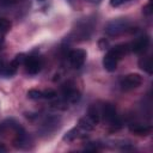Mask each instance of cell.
Returning <instances> with one entry per match:
<instances>
[{
  "label": "cell",
  "instance_id": "ac0fdd59",
  "mask_svg": "<svg viewBox=\"0 0 153 153\" xmlns=\"http://www.w3.org/2000/svg\"><path fill=\"white\" fill-rule=\"evenodd\" d=\"M12 24L8 19H5V18H0V33H6L10 31Z\"/></svg>",
  "mask_w": 153,
  "mask_h": 153
},
{
  "label": "cell",
  "instance_id": "52a82bcc",
  "mask_svg": "<svg viewBox=\"0 0 153 153\" xmlns=\"http://www.w3.org/2000/svg\"><path fill=\"white\" fill-rule=\"evenodd\" d=\"M149 36L147 35H142L140 37H137L131 44H130V50L136 53V54H140V53H143L147 50L148 45H149Z\"/></svg>",
  "mask_w": 153,
  "mask_h": 153
},
{
  "label": "cell",
  "instance_id": "7c38bea8",
  "mask_svg": "<svg viewBox=\"0 0 153 153\" xmlns=\"http://www.w3.org/2000/svg\"><path fill=\"white\" fill-rule=\"evenodd\" d=\"M81 136H82V135H81V129L76 126V127L69 129L68 131H66V133L63 134V136H62V140L66 141V142H71V141L78 139V137H81Z\"/></svg>",
  "mask_w": 153,
  "mask_h": 153
},
{
  "label": "cell",
  "instance_id": "484cf974",
  "mask_svg": "<svg viewBox=\"0 0 153 153\" xmlns=\"http://www.w3.org/2000/svg\"><path fill=\"white\" fill-rule=\"evenodd\" d=\"M4 66H5V61L2 59H0V74L2 73V69H4Z\"/></svg>",
  "mask_w": 153,
  "mask_h": 153
},
{
  "label": "cell",
  "instance_id": "44dd1931",
  "mask_svg": "<svg viewBox=\"0 0 153 153\" xmlns=\"http://www.w3.org/2000/svg\"><path fill=\"white\" fill-rule=\"evenodd\" d=\"M99 148H100L99 142H88V143H86L85 147H84V149H86V151H97V149H99Z\"/></svg>",
  "mask_w": 153,
  "mask_h": 153
},
{
  "label": "cell",
  "instance_id": "ffe728a7",
  "mask_svg": "<svg viewBox=\"0 0 153 153\" xmlns=\"http://www.w3.org/2000/svg\"><path fill=\"white\" fill-rule=\"evenodd\" d=\"M42 96L44 99H54L57 94H56V91L53 90V88H47L44 91H42Z\"/></svg>",
  "mask_w": 153,
  "mask_h": 153
},
{
  "label": "cell",
  "instance_id": "5b68a950",
  "mask_svg": "<svg viewBox=\"0 0 153 153\" xmlns=\"http://www.w3.org/2000/svg\"><path fill=\"white\" fill-rule=\"evenodd\" d=\"M86 56H87V54L84 49H74L68 55L69 63L72 65L73 68H80L84 66V63L86 61Z\"/></svg>",
  "mask_w": 153,
  "mask_h": 153
},
{
  "label": "cell",
  "instance_id": "30bf717a",
  "mask_svg": "<svg viewBox=\"0 0 153 153\" xmlns=\"http://www.w3.org/2000/svg\"><path fill=\"white\" fill-rule=\"evenodd\" d=\"M118 60H121L124 55H127L128 54V51L130 50V44H128V43H122V44H117V45H115V47H112V48H110L109 49Z\"/></svg>",
  "mask_w": 153,
  "mask_h": 153
},
{
  "label": "cell",
  "instance_id": "5bb4252c",
  "mask_svg": "<svg viewBox=\"0 0 153 153\" xmlns=\"http://www.w3.org/2000/svg\"><path fill=\"white\" fill-rule=\"evenodd\" d=\"M94 123L88 118V117H81V118H79V121H78V127L81 129V130H84V131H91L93 128H94Z\"/></svg>",
  "mask_w": 153,
  "mask_h": 153
},
{
  "label": "cell",
  "instance_id": "3957f363",
  "mask_svg": "<svg viewBox=\"0 0 153 153\" xmlns=\"http://www.w3.org/2000/svg\"><path fill=\"white\" fill-rule=\"evenodd\" d=\"M62 98L68 102V104H75L80 100L81 93L74 87L72 81H67L62 85Z\"/></svg>",
  "mask_w": 153,
  "mask_h": 153
},
{
  "label": "cell",
  "instance_id": "7402d4cb",
  "mask_svg": "<svg viewBox=\"0 0 153 153\" xmlns=\"http://www.w3.org/2000/svg\"><path fill=\"white\" fill-rule=\"evenodd\" d=\"M142 13L145 16H151L152 14V1H149L148 4H146L143 7H142Z\"/></svg>",
  "mask_w": 153,
  "mask_h": 153
},
{
  "label": "cell",
  "instance_id": "6da1fadb",
  "mask_svg": "<svg viewBox=\"0 0 153 153\" xmlns=\"http://www.w3.org/2000/svg\"><path fill=\"white\" fill-rule=\"evenodd\" d=\"M100 114H102L103 117L110 123L111 127H114L115 129L121 128L122 122H121V120H120V117H118V115H117L116 106H115L112 103H109V102L104 103L103 106H102V111H100Z\"/></svg>",
  "mask_w": 153,
  "mask_h": 153
},
{
  "label": "cell",
  "instance_id": "9c48e42d",
  "mask_svg": "<svg viewBox=\"0 0 153 153\" xmlns=\"http://www.w3.org/2000/svg\"><path fill=\"white\" fill-rule=\"evenodd\" d=\"M59 123H60V118L56 116H49L44 120V122L42 123V128L41 130L45 134L54 131L56 128H59Z\"/></svg>",
  "mask_w": 153,
  "mask_h": 153
},
{
  "label": "cell",
  "instance_id": "7a4b0ae2",
  "mask_svg": "<svg viewBox=\"0 0 153 153\" xmlns=\"http://www.w3.org/2000/svg\"><path fill=\"white\" fill-rule=\"evenodd\" d=\"M129 29V22L124 18H117L108 22L105 25V33L109 36H118Z\"/></svg>",
  "mask_w": 153,
  "mask_h": 153
},
{
  "label": "cell",
  "instance_id": "8fae6325",
  "mask_svg": "<svg viewBox=\"0 0 153 153\" xmlns=\"http://www.w3.org/2000/svg\"><path fill=\"white\" fill-rule=\"evenodd\" d=\"M87 117L94 123L98 124L100 121V110L98 109V106L96 104H91L87 109Z\"/></svg>",
  "mask_w": 153,
  "mask_h": 153
},
{
  "label": "cell",
  "instance_id": "e0dca14e",
  "mask_svg": "<svg viewBox=\"0 0 153 153\" xmlns=\"http://www.w3.org/2000/svg\"><path fill=\"white\" fill-rule=\"evenodd\" d=\"M27 98L32 99V100H38V99H42L43 96H42V91L41 90H37V88H31L27 91L26 93Z\"/></svg>",
  "mask_w": 153,
  "mask_h": 153
},
{
  "label": "cell",
  "instance_id": "ba28073f",
  "mask_svg": "<svg viewBox=\"0 0 153 153\" xmlns=\"http://www.w3.org/2000/svg\"><path fill=\"white\" fill-rule=\"evenodd\" d=\"M120 60L110 51V50H108V53L104 55V57H103V67H104V69L105 71H108V72H114L116 68H117V62H118Z\"/></svg>",
  "mask_w": 153,
  "mask_h": 153
},
{
  "label": "cell",
  "instance_id": "4fadbf2b",
  "mask_svg": "<svg viewBox=\"0 0 153 153\" xmlns=\"http://www.w3.org/2000/svg\"><path fill=\"white\" fill-rule=\"evenodd\" d=\"M129 129L136 135H147L151 133V127L146 124H141V123H134L129 127Z\"/></svg>",
  "mask_w": 153,
  "mask_h": 153
},
{
  "label": "cell",
  "instance_id": "2e32d148",
  "mask_svg": "<svg viewBox=\"0 0 153 153\" xmlns=\"http://www.w3.org/2000/svg\"><path fill=\"white\" fill-rule=\"evenodd\" d=\"M17 69H18V67H16L12 62H10V63H5V66H4V69H2V73H1V74H2L5 78H12V76L16 74Z\"/></svg>",
  "mask_w": 153,
  "mask_h": 153
},
{
  "label": "cell",
  "instance_id": "83f0119b",
  "mask_svg": "<svg viewBox=\"0 0 153 153\" xmlns=\"http://www.w3.org/2000/svg\"><path fill=\"white\" fill-rule=\"evenodd\" d=\"M37 1H38V2H44L45 0H37Z\"/></svg>",
  "mask_w": 153,
  "mask_h": 153
},
{
  "label": "cell",
  "instance_id": "603a6c76",
  "mask_svg": "<svg viewBox=\"0 0 153 153\" xmlns=\"http://www.w3.org/2000/svg\"><path fill=\"white\" fill-rule=\"evenodd\" d=\"M98 47H99V49H102V50L109 49V41L105 39V38H100V39L98 41Z\"/></svg>",
  "mask_w": 153,
  "mask_h": 153
},
{
  "label": "cell",
  "instance_id": "9a60e30c",
  "mask_svg": "<svg viewBox=\"0 0 153 153\" xmlns=\"http://www.w3.org/2000/svg\"><path fill=\"white\" fill-rule=\"evenodd\" d=\"M139 67L145 71L146 73L151 74L152 73V59L149 56H146V57H141L139 60Z\"/></svg>",
  "mask_w": 153,
  "mask_h": 153
},
{
  "label": "cell",
  "instance_id": "d4e9b609",
  "mask_svg": "<svg viewBox=\"0 0 153 153\" xmlns=\"http://www.w3.org/2000/svg\"><path fill=\"white\" fill-rule=\"evenodd\" d=\"M4 152H7V147L0 142V153H4Z\"/></svg>",
  "mask_w": 153,
  "mask_h": 153
},
{
  "label": "cell",
  "instance_id": "cb8c5ba5",
  "mask_svg": "<svg viewBox=\"0 0 153 153\" xmlns=\"http://www.w3.org/2000/svg\"><path fill=\"white\" fill-rule=\"evenodd\" d=\"M127 1H129V0H110V5L112 7H118V6H121L122 4L127 2Z\"/></svg>",
  "mask_w": 153,
  "mask_h": 153
},
{
  "label": "cell",
  "instance_id": "277c9868",
  "mask_svg": "<svg viewBox=\"0 0 153 153\" xmlns=\"http://www.w3.org/2000/svg\"><path fill=\"white\" fill-rule=\"evenodd\" d=\"M142 84V76L137 73H130L120 79V86L123 91H129L139 87Z\"/></svg>",
  "mask_w": 153,
  "mask_h": 153
},
{
  "label": "cell",
  "instance_id": "d6986e66",
  "mask_svg": "<svg viewBox=\"0 0 153 153\" xmlns=\"http://www.w3.org/2000/svg\"><path fill=\"white\" fill-rule=\"evenodd\" d=\"M26 54H24V53H19V54H17L16 56H14V59L11 61L16 67H19L20 65H24V62H25V59H26Z\"/></svg>",
  "mask_w": 153,
  "mask_h": 153
},
{
  "label": "cell",
  "instance_id": "8992f818",
  "mask_svg": "<svg viewBox=\"0 0 153 153\" xmlns=\"http://www.w3.org/2000/svg\"><path fill=\"white\" fill-rule=\"evenodd\" d=\"M24 67L26 73L29 74H37L41 71L42 67V61L41 59H38L37 56H26L25 62H24Z\"/></svg>",
  "mask_w": 153,
  "mask_h": 153
},
{
  "label": "cell",
  "instance_id": "4316f807",
  "mask_svg": "<svg viewBox=\"0 0 153 153\" xmlns=\"http://www.w3.org/2000/svg\"><path fill=\"white\" fill-rule=\"evenodd\" d=\"M90 1H92V2H96V4H98V2H100V0H90Z\"/></svg>",
  "mask_w": 153,
  "mask_h": 153
}]
</instances>
